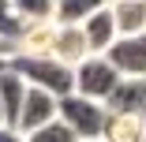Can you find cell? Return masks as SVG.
<instances>
[{
    "label": "cell",
    "mask_w": 146,
    "mask_h": 142,
    "mask_svg": "<svg viewBox=\"0 0 146 142\" xmlns=\"http://www.w3.org/2000/svg\"><path fill=\"white\" fill-rule=\"evenodd\" d=\"M4 67H8V60H0V71H4Z\"/></svg>",
    "instance_id": "cell-20"
},
{
    "label": "cell",
    "mask_w": 146,
    "mask_h": 142,
    "mask_svg": "<svg viewBox=\"0 0 146 142\" xmlns=\"http://www.w3.org/2000/svg\"><path fill=\"white\" fill-rule=\"evenodd\" d=\"M56 120V97L45 94V90H34V86H26V97L19 105V116H15V131L26 138V135H34L41 127H49Z\"/></svg>",
    "instance_id": "cell-5"
},
{
    "label": "cell",
    "mask_w": 146,
    "mask_h": 142,
    "mask_svg": "<svg viewBox=\"0 0 146 142\" xmlns=\"http://www.w3.org/2000/svg\"><path fill=\"white\" fill-rule=\"evenodd\" d=\"M142 142H146V138H142Z\"/></svg>",
    "instance_id": "cell-21"
},
{
    "label": "cell",
    "mask_w": 146,
    "mask_h": 142,
    "mask_svg": "<svg viewBox=\"0 0 146 142\" xmlns=\"http://www.w3.org/2000/svg\"><path fill=\"white\" fill-rule=\"evenodd\" d=\"M116 86H120V75L109 67L105 56H86V60L71 71V94H79V97H86V101L105 105Z\"/></svg>",
    "instance_id": "cell-3"
},
{
    "label": "cell",
    "mask_w": 146,
    "mask_h": 142,
    "mask_svg": "<svg viewBox=\"0 0 146 142\" xmlns=\"http://www.w3.org/2000/svg\"><path fill=\"white\" fill-rule=\"evenodd\" d=\"M0 127H8V124H4V108H0Z\"/></svg>",
    "instance_id": "cell-19"
},
{
    "label": "cell",
    "mask_w": 146,
    "mask_h": 142,
    "mask_svg": "<svg viewBox=\"0 0 146 142\" xmlns=\"http://www.w3.org/2000/svg\"><path fill=\"white\" fill-rule=\"evenodd\" d=\"M109 67L120 75V79H131V82H146V34L139 38H116L105 52Z\"/></svg>",
    "instance_id": "cell-4"
},
{
    "label": "cell",
    "mask_w": 146,
    "mask_h": 142,
    "mask_svg": "<svg viewBox=\"0 0 146 142\" xmlns=\"http://www.w3.org/2000/svg\"><path fill=\"white\" fill-rule=\"evenodd\" d=\"M139 116H142V120H146V101H142V108H139Z\"/></svg>",
    "instance_id": "cell-18"
},
{
    "label": "cell",
    "mask_w": 146,
    "mask_h": 142,
    "mask_svg": "<svg viewBox=\"0 0 146 142\" xmlns=\"http://www.w3.org/2000/svg\"><path fill=\"white\" fill-rule=\"evenodd\" d=\"M112 26L116 38H139L146 34V0H112Z\"/></svg>",
    "instance_id": "cell-7"
},
{
    "label": "cell",
    "mask_w": 146,
    "mask_h": 142,
    "mask_svg": "<svg viewBox=\"0 0 146 142\" xmlns=\"http://www.w3.org/2000/svg\"><path fill=\"white\" fill-rule=\"evenodd\" d=\"M109 4H112V0H56L52 22H56V26H82L94 11L109 8Z\"/></svg>",
    "instance_id": "cell-10"
},
{
    "label": "cell",
    "mask_w": 146,
    "mask_h": 142,
    "mask_svg": "<svg viewBox=\"0 0 146 142\" xmlns=\"http://www.w3.org/2000/svg\"><path fill=\"white\" fill-rule=\"evenodd\" d=\"M23 97H26V82L11 67H4V71H0V108H4V124L8 127H15V116H19Z\"/></svg>",
    "instance_id": "cell-11"
},
{
    "label": "cell",
    "mask_w": 146,
    "mask_h": 142,
    "mask_svg": "<svg viewBox=\"0 0 146 142\" xmlns=\"http://www.w3.org/2000/svg\"><path fill=\"white\" fill-rule=\"evenodd\" d=\"M146 138V120L139 112H120V116H105L101 142H142Z\"/></svg>",
    "instance_id": "cell-9"
},
{
    "label": "cell",
    "mask_w": 146,
    "mask_h": 142,
    "mask_svg": "<svg viewBox=\"0 0 146 142\" xmlns=\"http://www.w3.org/2000/svg\"><path fill=\"white\" fill-rule=\"evenodd\" d=\"M0 142H26V138H23L15 127H0Z\"/></svg>",
    "instance_id": "cell-16"
},
{
    "label": "cell",
    "mask_w": 146,
    "mask_h": 142,
    "mask_svg": "<svg viewBox=\"0 0 146 142\" xmlns=\"http://www.w3.org/2000/svg\"><path fill=\"white\" fill-rule=\"evenodd\" d=\"M26 142H79L60 120H52L49 127H41V131H34V135H26Z\"/></svg>",
    "instance_id": "cell-15"
},
{
    "label": "cell",
    "mask_w": 146,
    "mask_h": 142,
    "mask_svg": "<svg viewBox=\"0 0 146 142\" xmlns=\"http://www.w3.org/2000/svg\"><path fill=\"white\" fill-rule=\"evenodd\" d=\"M105 116H109L105 105L86 101V97H79V94H68V97L56 101V120H60L79 142H98L101 131H105Z\"/></svg>",
    "instance_id": "cell-2"
},
{
    "label": "cell",
    "mask_w": 146,
    "mask_h": 142,
    "mask_svg": "<svg viewBox=\"0 0 146 142\" xmlns=\"http://www.w3.org/2000/svg\"><path fill=\"white\" fill-rule=\"evenodd\" d=\"M86 56H90V49H86L79 26H56V41H52V49H49V60L64 64L68 71H75Z\"/></svg>",
    "instance_id": "cell-6"
},
{
    "label": "cell",
    "mask_w": 146,
    "mask_h": 142,
    "mask_svg": "<svg viewBox=\"0 0 146 142\" xmlns=\"http://www.w3.org/2000/svg\"><path fill=\"white\" fill-rule=\"evenodd\" d=\"M98 142H101V138H98Z\"/></svg>",
    "instance_id": "cell-22"
},
{
    "label": "cell",
    "mask_w": 146,
    "mask_h": 142,
    "mask_svg": "<svg viewBox=\"0 0 146 142\" xmlns=\"http://www.w3.org/2000/svg\"><path fill=\"white\" fill-rule=\"evenodd\" d=\"M23 30H26V22L15 19V11H11L8 0H0V41H8V45L15 49V41L23 38Z\"/></svg>",
    "instance_id": "cell-14"
},
{
    "label": "cell",
    "mask_w": 146,
    "mask_h": 142,
    "mask_svg": "<svg viewBox=\"0 0 146 142\" xmlns=\"http://www.w3.org/2000/svg\"><path fill=\"white\" fill-rule=\"evenodd\" d=\"M11 56H15V49H11L8 41H0V60H11Z\"/></svg>",
    "instance_id": "cell-17"
},
{
    "label": "cell",
    "mask_w": 146,
    "mask_h": 142,
    "mask_svg": "<svg viewBox=\"0 0 146 142\" xmlns=\"http://www.w3.org/2000/svg\"><path fill=\"white\" fill-rule=\"evenodd\" d=\"M11 11L19 22H52V8H56V0H8Z\"/></svg>",
    "instance_id": "cell-13"
},
{
    "label": "cell",
    "mask_w": 146,
    "mask_h": 142,
    "mask_svg": "<svg viewBox=\"0 0 146 142\" xmlns=\"http://www.w3.org/2000/svg\"><path fill=\"white\" fill-rule=\"evenodd\" d=\"M79 30H82V41H86V49H90V56H105L109 45L116 41V26H112V11L109 8L94 11Z\"/></svg>",
    "instance_id": "cell-8"
},
{
    "label": "cell",
    "mask_w": 146,
    "mask_h": 142,
    "mask_svg": "<svg viewBox=\"0 0 146 142\" xmlns=\"http://www.w3.org/2000/svg\"><path fill=\"white\" fill-rule=\"evenodd\" d=\"M8 67L26 82V86L45 90V94H52L56 101L71 94V71H68L64 64L49 60V56H11Z\"/></svg>",
    "instance_id": "cell-1"
},
{
    "label": "cell",
    "mask_w": 146,
    "mask_h": 142,
    "mask_svg": "<svg viewBox=\"0 0 146 142\" xmlns=\"http://www.w3.org/2000/svg\"><path fill=\"white\" fill-rule=\"evenodd\" d=\"M142 101H146V82L120 79V86H116L112 97L105 101V112H109V116H120V112H139Z\"/></svg>",
    "instance_id": "cell-12"
}]
</instances>
